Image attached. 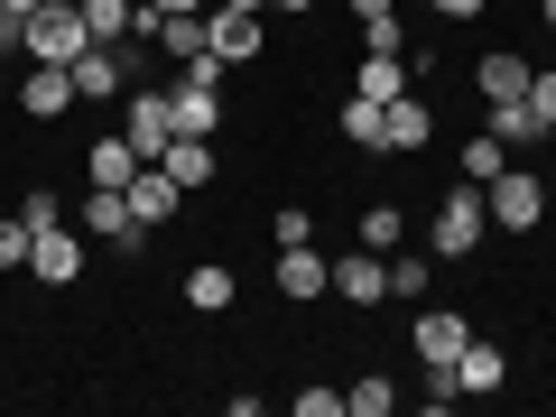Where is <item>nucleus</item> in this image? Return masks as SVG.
Masks as SVG:
<instances>
[{
    "label": "nucleus",
    "instance_id": "f257e3e1",
    "mask_svg": "<svg viewBox=\"0 0 556 417\" xmlns=\"http://www.w3.org/2000/svg\"><path fill=\"white\" fill-rule=\"evenodd\" d=\"M427 232H437V241H427L437 260H473L482 241H492V204H482V186H473V177L445 186V195H437V223H427Z\"/></svg>",
    "mask_w": 556,
    "mask_h": 417
},
{
    "label": "nucleus",
    "instance_id": "f03ea898",
    "mask_svg": "<svg viewBox=\"0 0 556 417\" xmlns=\"http://www.w3.org/2000/svg\"><path fill=\"white\" fill-rule=\"evenodd\" d=\"M84 47H93L84 0H47V10H28V28H20V56H38V65H75Z\"/></svg>",
    "mask_w": 556,
    "mask_h": 417
},
{
    "label": "nucleus",
    "instance_id": "7ed1b4c3",
    "mask_svg": "<svg viewBox=\"0 0 556 417\" xmlns=\"http://www.w3.org/2000/svg\"><path fill=\"white\" fill-rule=\"evenodd\" d=\"M482 204H492V232H538V223H547V204H556V186L529 177V167H501V177L482 186Z\"/></svg>",
    "mask_w": 556,
    "mask_h": 417
},
{
    "label": "nucleus",
    "instance_id": "20e7f679",
    "mask_svg": "<svg viewBox=\"0 0 556 417\" xmlns=\"http://www.w3.org/2000/svg\"><path fill=\"white\" fill-rule=\"evenodd\" d=\"M84 232H93V241H112V251H130V260H139V232H149V223L130 214V186H93V195H84Z\"/></svg>",
    "mask_w": 556,
    "mask_h": 417
},
{
    "label": "nucleus",
    "instance_id": "39448f33",
    "mask_svg": "<svg viewBox=\"0 0 556 417\" xmlns=\"http://www.w3.org/2000/svg\"><path fill=\"white\" fill-rule=\"evenodd\" d=\"M278 298L288 306L334 298V260H316V241H288V251H278Z\"/></svg>",
    "mask_w": 556,
    "mask_h": 417
},
{
    "label": "nucleus",
    "instance_id": "423d86ee",
    "mask_svg": "<svg viewBox=\"0 0 556 417\" xmlns=\"http://www.w3.org/2000/svg\"><path fill=\"white\" fill-rule=\"evenodd\" d=\"M408 343H417V362L455 371V362H464V343H473V316H445V306H427V316L408 325Z\"/></svg>",
    "mask_w": 556,
    "mask_h": 417
},
{
    "label": "nucleus",
    "instance_id": "0eeeda50",
    "mask_svg": "<svg viewBox=\"0 0 556 417\" xmlns=\"http://www.w3.org/2000/svg\"><path fill=\"white\" fill-rule=\"evenodd\" d=\"M121 102H130V130H121V139H130L139 159H167V139H177V112H167V93H139V84H130Z\"/></svg>",
    "mask_w": 556,
    "mask_h": 417
},
{
    "label": "nucleus",
    "instance_id": "6e6552de",
    "mask_svg": "<svg viewBox=\"0 0 556 417\" xmlns=\"http://www.w3.org/2000/svg\"><path fill=\"white\" fill-rule=\"evenodd\" d=\"M260 47H269V10H232V0H223V10H214V56L223 65H251Z\"/></svg>",
    "mask_w": 556,
    "mask_h": 417
},
{
    "label": "nucleus",
    "instance_id": "1a4fd4ad",
    "mask_svg": "<svg viewBox=\"0 0 556 417\" xmlns=\"http://www.w3.org/2000/svg\"><path fill=\"white\" fill-rule=\"evenodd\" d=\"M427 139H437V112H427L417 93H399L390 112H380V149H390V159H417Z\"/></svg>",
    "mask_w": 556,
    "mask_h": 417
},
{
    "label": "nucleus",
    "instance_id": "9d476101",
    "mask_svg": "<svg viewBox=\"0 0 556 417\" xmlns=\"http://www.w3.org/2000/svg\"><path fill=\"white\" fill-rule=\"evenodd\" d=\"M334 298L343 306H380V298H390V260L353 241V260H334Z\"/></svg>",
    "mask_w": 556,
    "mask_h": 417
},
{
    "label": "nucleus",
    "instance_id": "9b49d317",
    "mask_svg": "<svg viewBox=\"0 0 556 417\" xmlns=\"http://www.w3.org/2000/svg\"><path fill=\"white\" fill-rule=\"evenodd\" d=\"M177 204H186V186H177V177H167V167H159V159H149V167H139V177H130V214H139V223H149V232H159V223H167V214H177Z\"/></svg>",
    "mask_w": 556,
    "mask_h": 417
},
{
    "label": "nucleus",
    "instance_id": "f8f14e48",
    "mask_svg": "<svg viewBox=\"0 0 556 417\" xmlns=\"http://www.w3.org/2000/svg\"><path fill=\"white\" fill-rule=\"evenodd\" d=\"M20 102H28V112H38V121H56V112H75V65H38V75H28L20 84Z\"/></svg>",
    "mask_w": 556,
    "mask_h": 417
},
{
    "label": "nucleus",
    "instance_id": "ddd939ff",
    "mask_svg": "<svg viewBox=\"0 0 556 417\" xmlns=\"http://www.w3.org/2000/svg\"><path fill=\"white\" fill-rule=\"evenodd\" d=\"M529 75H538V65H529V56H510V47H492V56L473 65L482 102H519V93H529Z\"/></svg>",
    "mask_w": 556,
    "mask_h": 417
},
{
    "label": "nucleus",
    "instance_id": "4468645a",
    "mask_svg": "<svg viewBox=\"0 0 556 417\" xmlns=\"http://www.w3.org/2000/svg\"><path fill=\"white\" fill-rule=\"evenodd\" d=\"M159 47H167L177 65L214 56V10H186V20H159Z\"/></svg>",
    "mask_w": 556,
    "mask_h": 417
},
{
    "label": "nucleus",
    "instance_id": "2eb2a0df",
    "mask_svg": "<svg viewBox=\"0 0 556 417\" xmlns=\"http://www.w3.org/2000/svg\"><path fill=\"white\" fill-rule=\"evenodd\" d=\"M28 269H38L47 288H65V278L84 269V241L75 232H38V241H28Z\"/></svg>",
    "mask_w": 556,
    "mask_h": 417
},
{
    "label": "nucleus",
    "instance_id": "dca6fc26",
    "mask_svg": "<svg viewBox=\"0 0 556 417\" xmlns=\"http://www.w3.org/2000/svg\"><path fill=\"white\" fill-rule=\"evenodd\" d=\"M167 177H177L186 186V195H195V186H214V139H167Z\"/></svg>",
    "mask_w": 556,
    "mask_h": 417
},
{
    "label": "nucleus",
    "instance_id": "f3484780",
    "mask_svg": "<svg viewBox=\"0 0 556 417\" xmlns=\"http://www.w3.org/2000/svg\"><path fill=\"white\" fill-rule=\"evenodd\" d=\"M186 306H195V316H223V306H232V269H223V260H195V269H186Z\"/></svg>",
    "mask_w": 556,
    "mask_h": 417
},
{
    "label": "nucleus",
    "instance_id": "a211bd4d",
    "mask_svg": "<svg viewBox=\"0 0 556 417\" xmlns=\"http://www.w3.org/2000/svg\"><path fill=\"white\" fill-rule=\"evenodd\" d=\"M139 167H149V159H139L130 139H93V159H84V177H93V186H130Z\"/></svg>",
    "mask_w": 556,
    "mask_h": 417
},
{
    "label": "nucleus",
    "instance_id": "6ab92c4d",
    "mask_svg": "<svg viewBox=\"0 0 556 417\" xmlns=\"http://www.w3.org/2000/svg\"><path fill=\"white\" fill-rule=\"evenodd\" d=\"M353 93H371V102H399V93H408V56H362Z\"/></svg>",
    "mask_w": 556,
    "mask_h": 417
},
{
    "label": "nucleus",
    "instance_id": "aec40b11",
    "mask_svg": "<svg viewBox=\"0 0 556 417\" xmlns=\"http://www.w3.org/2000/svg\"><path fill=\"white\" fill-rule=\"evenodd\" d=\"M501 371H510V362H501V343H464V362H455V380H464V390H501Z\"/></svg>",
    "mask_w": 556,
    "mask_h": 417
},
{
    "label": "nucleus",
    "instance_id": "412c9836",
    "mask_svg": "<svg viewBox=\"0 0 556 417\" xmlns=\"http://www.w3.org/2000/svg\"><path fill=\"white\" fill-rule=\"evenodd\" d=\"M399 241H408V214H399V204H371V214H362V251H380V260H390Z\"/></svg>",
    "mask_w": 556,
    "mask_h": 417
},
{
    "label": "nucleus",
    "instance_id": "4be33fe9",
    "mask_svg": "<svg viewBox=\"0 0 556 417\" xmlns=\"http://www.w3.org/2000/svg\"><path fill=\"white\" fill-rule=\"evenodd\" d=\"M380 112H390V102L353 93V102H343V139H353V149H380Z\"/></svg>",
    "mask_w": 556,
    "mask_h": 417
},
{
    "label": "nucleus",
    "instance_id": "5701e85b",
    "mask_svg": "<svg viewBox=\"0 0 556 417\" xmlns=\"http://www.w3.org/2000/svg\"><path fill=\"white\" fill-rule=\"evenodd\" d=\"M20 223H28V241H38V232H65V204H56V186H28V195H20Z\"/></svg>",
    "mask_w": 556,
    "mask_h": 417
},
{
    "label": "nucleus",
    "instance_id": "b1692460",
    "mask_svg": "<svg viewBox=\"0 0 556 417\" xmlns=\"http://www.w3.org/2000/svg\"><path fill=\"white\" fill-rule=\"evenodd\" d=\"M501 167H510V149H501V130H482L473 149H464V177H473V186H492Z\"/></svg>",
    "mask_w": 556,
    "mask_h": 417
},
{
    "label": "nucleus",
    "instance_id": "393cba45",
    "mask_svg": "<svg viewBox=\"0 0 556 417\" xmlns=\"http://www.w3.org/2000/svg\"><path fill=\"white\" fill-rule=\"evenodd\" d=\"M343 408H353V417H390V408H399V390L371 371V380H353V390H343Z\"/></svg>",
    "mask_w": 556,
    "mask_h": 417
},
{
    "label": "nucleus",
    "instance_id": "a878e982",
    "mask_svg": "<svg viewBox=\"0 0 556 417\" xmlns=\"http://www.w3.org/2000/svg\"><path fill=\"white\" fill-rule=\"evenodd\" d=\"M390 298H427V260L390 251Z\"/></svg>",
    "mask_w": 556,
    "mask_h": 417
},
{
    "label": "nucleus",
    "instance_id": "bb28decb",
    "mask_svg": "<svg viewBox=\"0 0 556 417\" xmlns=\"http://www.w3.org/2000/svg\"><path fill=\"white\" fill-rule=\"evenodd\" d=\"M362 47H371V56H408V28L399 20H362Z\"/></svg>",
    "mask_w": 556,
    "mask_h": 417
},
{
    "label": "nucleus",
    "instance_id": "cd10ccee",
    "mask_svg": "<svg viewBox=\"0 0 556 417\" xmlns=\"http://www.w3.org/2000/svg\"><path fill=\"white\" fill-rule=\"evenodd\" d=\"M0 269H28V223L0 214Z\"/></svg>",
    "mask_w": 556,
    "mask_h": 417
},
{
    "label": "nucleus",
    "instance_id": "c85d7f7f",
    "mask_svg": "<svg viewBox=\"0 0 556 417\" xmlns=\"http://www.w3.org/2000/svg\"><path fill=\"white\" fill-rule=\"evenodd\" d=\"M269 241H278V251H288V241H316V214H306V204H278V232Z\"/></svg>",
    "mask_w": 556,
    "mask_h": 417
},
{
    "label": "nucleus",
    "instance_id": "c756f323",
    "mask_svg": "<svg viewBox=\"0 0 556 417\" xmlns=\"http://www.w3.org/2000/svg\"><path fill=\"white\" fill-rule=\"evenodd\" d=\"M529 102H538V121L556 130V65H547V75H529Z\"/></svg>",
    "mask_w": 556,
    "mask_h": 417
},
{
    "label": "nucleus",
    "instance_id": "7c9ffc66",
    "mask_svg": "<svg viewBox=\"0 0 556 417\" xmlns=\"http://www.w3.org/2000/svg\"><path fill=\"white\" fill-rule=\"evenodd\" d=\"M298 417H343V390H298Z\"/></svg>",
    "mask_w": 556,
    "mask_h": 417
},
{
    "label": "nucleus",
    "instance_id": "2f4dec72",
    "mask_svg": "<svg viewBox=\"0 0 556 417\" xmlns=\"http://www.w3.org/2000/svg\"><path fill=\"white\" fill-rule=\"evenodd\" d=\"M20 28H28V20H20V10H10V0H0V56L20 47Z\"/></svg>",
    "mask_w": 556,
    "mask_h": 417
},
{
    "label": "nucleus",
    "instance_id": "473e14b6",
    "mask_svg": "<svg viewBox=\"0 0 556 417\" xmlns=\"http://www.w3.org/2000/svg\"><path fill=\"white\" fill-rule=\"evenodd\" d=\"M427 10H445V20H482V0H427Z\"/></svg>",
    "mask_w": 556,
    "mask_h": 417
},
{
    "label": "nucleus",
    "instance_id": "72a5a7b5",
    "mask_svg": "<svg viewBox=\"0 0 556 417\" xmlns=\"http://www.w3.org/2000/svg\"><path fill=\"white\" fill-rule=\"evenodd\" d=\"M343 10H353V20H390V0H343Z\"/></svg>",
    "mask_w": 556,
    "mask_h": 417
},
{
    "label": "nucleus",
    "instance_id": "f704fd0d",
    "mask_svg": "<svg viewBox=\"0 0 556 417\" xmlns=\"http://www.w3.org/2000/svg\"><path fill=\"white\" fill-rule=\"evenodd\" d=\"M149 10H159V20H186V10H204V0H149Z\"/></svg>",
    "mask_w": 556,
    "mask_h": 417
},
{
    "label": "nucleus",
    "instance_id": "c9c22d12",
    "mask_svg": "<svg viewBox=\"0 0 556 417\" xmlns=\"http://www.w3.org/2000/svg\"><path fill=\"white\" fill-rule=\"evenodd\" d=\"M269 10H288V20H298V10H316V0H269Z\"/></svg>",
    "mask_w": 556,
    "mask_h": 417
},
{
    "label": "nucleus",
    "instance_id": "e433bc0d",
    "mask_svg": "<svg viewBox=\"0 0 556 417\" xmlns=\"http://www.w3.org/2000/svg\"><path fill=\"white\" fill-rule=\"evenodd\" d=\"M10 10H20V20H28V10H47V0H10Z\"/></svg>",
    "mask_w": 556,
    "mask_h": 417
},
{
    "label": "nucleus",
    "instance_id": "4c0bfd02",
    "mask_svg": "<svg viewBox=\"0 0 556 417\" xmlns=\"http://www.w3.org/2000/svg\"><path fill=\"white\" fill-rule=\"evenodd\" d=\"M232 10H269V0H232Z\"/></svg>",
    "mask_w": 556,
    "mask_h": 417
},
{
    "label": "nucleus",
    "instance_id": "58836bf2",
    "mask_svg": "<svg viewBox=\"0 0 556 417\" xmlns=\"http://www.w3.org/2000/svg\"><path fill=\"white\" fill-rule=\"evenodd\" d=\"M538 10H547V28H556V0H538Z\"/></svg>",
    "mask_w": 556,
    "mask_h": 417
},
{
    "label": "nucleus",
    "instance_id": "ea45409f",
    "mask_svg": "<svg viewBox=\"0 0 556 417\" xmlns=\"http://www.w3.org/2000/svg\"><path fill=\"white\" fill-rule=\"evenodd\" d=\"M547 149H556V130H547Z\"/></svg>",
    "mask_w": 556,
    "mask_h": 417
}]
</instances>
